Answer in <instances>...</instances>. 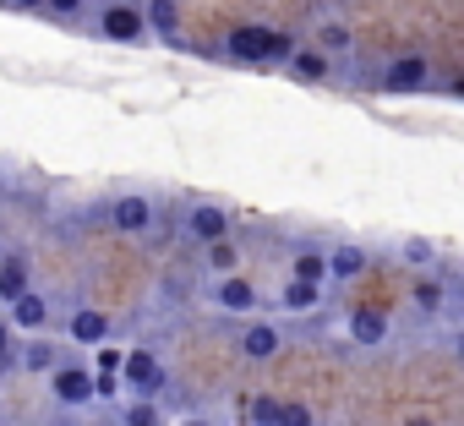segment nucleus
I'll list each match as a JSON object with an SVG mask.
<instances>
[{
  "label": "nucleus",
  "mask_w": 464,
  "mask_h": 426,
  "mask_svg": "<svg viewBox=\"0 0 464 426\" xmlns=\"http://www.w3.org/2000/svg\"><path fill=\"white\" fill-rule=\"evenodd\" d=\"M317 39H323V50H350V28H339V23H328Z\"/></svg>",
  "instance_id": "4be33fe9"
},
{
  "label": "nucleus",
  "mask_w": 464,
  "mask_h": 426,
  "mask_svg": "<svg viewBox=\"0 0 464 426\" xmlns=\"http://www.w3.org/2000/svg\"><path fill=\"white\" fill-rule=\"evenodd\" d=\"M295 39L290 34H274V28H236L229 34V55L236 61H290Z\"/></svg>",
  "instance_id": "f257e3e1"
},
{
  "label": "nucleus",
  "mask_w": 464,
  "mask_h": 426,
  "mask_svg": "<svg viewBox=\"0 0 464 426\" xmlns=\"http://www.w3.org/2000/svg\"><path fill=\"white\" fill-rule=\"evenodd\" d=\"M285 306H290V312H312V306H317V285L290 279V285H285Z\"/></svg>",
  "instance_id": "dca6fc26"
},
{
  "label": "nucleus",
  "mask_w": 464,
  "mask_h": 426,
  "mask_svg": "<svg viewBox=\"0 0 464 426\" xmlns=\"http://www.w3.org/2000/svg\"><path fill=\"white\" fill-rule=\"evenodd\" d=\"M55 366V350L50 344H28V372H50Z\"/></svg>",
  "instance_id": "5701e85b"
},
{
  "label": "nucleus",
  "mask_w": 464,
  "mask_h": 426,
  "mask_svg": "<svg viewBox=\"0 0 464 426\" xmlns=\"http://www.w3.org/2000/svg\"><path fill=\"white\" fill-rule=\"evenodd\" d=\"M180 426H202V421H180Z\"/></svg>",
  "instance_id": "7c9ffc66"
},
{
  "label": "nucleus",
  "mask_w": 464,
  "mask_h": 426,
  "mask_svg": "<svg viewBox=\"0 0 464 426\" xmlns=\"http://www.w3.org/2000/svg\"><path fill=\"white\" fill-rule=\"evenodd\" d=\"M328 268H334V279H355V274L366 268V252H361V247H339V252L328 257Z\"/></svg>",
  "instance_id": "2eb2a0df"
},
{
  "label": "nucleus",
  "mask_w": 464,
  "mask_h": 426,
  "mask_svg": "<svg viewBox=\"0 0 464 426\" xmlns=\"http://www.w3.org/2000/svg\"><path fill=\"white\" fill-rule=\"evenodd\" d=\"M6 350H12V344H6V323H0V361H6Z\"/></svg>",
  "instance_id": "c85d7f7f"
},
{
  "label": "nucleus",
  "mask_w": 464,
  "mask_h": 426,
  "mask_svg": "<svg viewBox=\"0 0 464 426\" xmlns=\"http://www.w3.org/2000/svg\"><path fill=\"white\" fill-rule=\"evenodd\" d=\"M323 274H328V257H323V252H301V257H295V279H306V285H317Z\"/></svg>",
  "instance_id": "f3484780"
},
{
  "label": "nucleus",
  "mask_w": 464,
  "mask_h": 426,
  "mask_svg": "<svg viewBox=\"0 0 464 426\" xmlns=\"http://www.w3.org/2000/svg\"><path fill=\"white\" fill-rule=\"evenodd\" d=\"M44 317H50V306H44L34 290H23V295L12 301V323H17V328H44Z\"/></svg>",
  "instance_id": "f8f14e48"
},
{
  "label": "nucleus",
  "mask_w": 464,
  "mask_h": 426,
  "mask_svg": "<svg viewBox=\"0 0 464 426\" xmlns=\"http://www.w3.org/2000/svg\"><path fill=\"white\" fill-rule=\"evenodd\" d=\"M350 339H355V344H382V339H388V317L372 312V306H361V312L350 317Z\"/></svg>",
  "instance_id": "0eeeda50"
},
{
  "label": "nucleus",
  "mask_w": 464,
  "mask_h": 426,
  "mask_svg": "<svg viewBox=\"0 0 464 426\" xmlns=\"http://www.w3.org/2000/svg\"><path fill=\"white\" fill-rule=\"evenodd\" d=\"M115 230H126V236H137V230H148V219H153V208H148V197H121L115 202Z\"/></svg>",
  "instance_id": "423d86ee"
},
{
  "label": "nucleus",
  "mask_w": 464,
  "mask_h": 426,
  "mask_svg": "<svg viewBox=\"0 0 464 426\" xmlns=\"http://www.w3.org/2000/svg\"><path fill=\"white\" fill-rule=\"evenodd\" d=\"M50 382H55V399H61V404H88V399H93V377H88L82 366H61Z\"/></svg>",
  "instance_id": "39448f33"
},
{
  "label": "nucleus",
  "mask_w": 464,
  "mask_h": 426,
  "mask_svg": "<svg viewBox=\"0 0 464 426\" xmlns=\"http://www.w3.org/2000/svg\"><path fill=\"white\" fill-rule=\"evenodd\" d=\"M93 393H115V372H99L93 377Z\"/></svg>",
  "instance_id": "cd10ccee"
},
{
  "label": "nucleus",
  "mask_w": 464,
  "mask_h": 426,
  "mask_svg": "<svg viewBox=\"0 0 464 426\" xmlns=\"http://www.w3.org/2000/svg\"><path fill=\"white\" fill-rule=\"evenodd\" d=\"M426 55H399L393 66H388V77H382V88L388 93H415V88H426Z\"/></svg>",
  "instance_id": "f03ea898"
},
{
  "label": "nucleus",
  "mask_w": 464,
  "mask_h": 426,
  "mask_svg": "<svg viewBox=\"0 0 464 426\" xmlns=\"http://www.w3.org/2000/svg\"><path fill=\"white\" fill-rule=\"evenodd\" d=\"M274 426H312V410H306V404H279Z\"/></svg>",
  "instance_id": "6ab92c4d"
},
{
  "label": "nucleus",
  "mask_w": 464,
  "mask_h": 426,
  "mask_svg": "<svg viewBox=\"0 0 464 426\" xmlns=\"http://www.w3.org/2000/svg\"><path fill=\"white\" fill-rule=\"evenodd\" d=\"M17 6H44V0H17Z\"/></svg>",
  "instance_id": "c756f323"
},
{
  "label": "nucleus",
  "mask_w": 464,
  "mask_h": 426,
  "mask_svg": "<svg viewBox=\"0 0 464 426\" xmlns=\"http://www.w3.org/2000/svg\"><path fill=\"white\" fill-rule=\"evenodd\" d=\"M148 23H153L159 34H175V6H169V0H153V12H148Z\"/></svg>",
  "instance_id": "412c9836"
},
{
  "label": "nucleus",
  "mask_w": 464,
  "mask_h": 426,
  "mask_svg": "<svg viewBox=\"0 0 464 426\" xmlns=\"http://www.w3.org/2000/svg\"><path fill=\"white\" fill-rule=\"evenodd\" d=\"M279 344H285V339H279V328H274V323H252V328H246V339H241V350H246L252 361H268Z\"/></svg>",
  "instance_id": "1a4fd4ad"
},
{
  "label": "nucleus",
  "mask_w": 464,
  "mask_h": 426,
  "mask_svg": "<svg viewBox=\"0 0 464 426\" xmlns=\"http://www.w3.org/2000/svg\"><path fill=\"white\" fill-rule=\"evenodd\" d=\"M126 426H159V410L153 404H131L126 410Z\"/></svg>",
  "instance_id": "393cba45"
},
{
  "label": "nucleus",
  "mask_w": 464,
  "mask_h": 426,
  "mask_svg": "<svg viewBox=\"0 0 464 426\" xmlns=\"http://www.w3.org/2000/svg\"><path fill=\"white\" fill-rule=\"evenodd\" d=\"M224 230H229V219H224L218 208H197L191 213V236L197 241H224Z\"/></svg>",
  "instance_id": "ddd939ff"
},
{
  "label": "nucleus",
  "mask_w": 464,
  "mask_h": 426,
  "mask_svg": "<svg viewBox=\"0 0 464 426\" xmlns=\"http://www.w3.org/2000/svg\"><path fill=\"white\" fill-rule=\"evenodd\" d=\"M208 263L229 274V268H236V247H229V241H208Z\"/></svg>",
  "instance_id": "aec40b11"
},
{
  "label": "nucleus",
  "mask_w": 464,
  "mask_h": 426,
  "mask_svg": "<svg viewBox=\"0 0 464 426\" xmlns=\"http://www.w3.org/2000/svg\"><path fill=\"white\" fill-rule=\"evenodd\" d=\"M415 426H426V421H415Z\"/></svg>",
  "instance_id": "2f4dec72"
},
{
  "label": "nucleus",
  "mask_w": 464,
  "mask_h": 426,
  "mask_svg": "<svg viewBox=\"0 0 464 426\" xmlns=\"http://www.w3.org/2000/svg\"><path fill=\"white\" fill-rule=\"evenodd\" d=\"M290 72H295L301 82H323L334 66H328V55H317V50H290Z\"/></svg>",
  "instance_id": "9b49d317"
},
{
  "label": "nucleus",
  "mask_w": 464,
  "mask_h": 426,
  "mask_svg": "<svg viewBox=\"0 0 464 426\" xmlns=\"http://www.w3.org/2000/svg\"><path fill=\"white\" fill-rule=\"evenodd\" d=\"M99 372H115V377H121V355H115V350H99Z\"/></svg>",
  "instance_id": "bb28decb"
},
{
  "label": "nucleus",
  "mask_w": 464,
  "mask_h": 426,
  "mask_svg": "<svg viewBox=\"0 0 464 426\" xmlns=\"http://www.w3.org/2000/svg\"><path fill=\"white\" fill-rule=\"evenodd\" d=\"M99 28H104V39H115V44H137V39H142V17H137L131 6H104Z\"/></svg>",
  "instance_id": "7ed1b4c3"
},
{
  "label": "nucleus",
  "mask_w": 464,
  "mask_h": 426,
  "mask_svg": "<svg viewBox=\"0 0 464 426\" xmlns=\"http://www.w3.org/2000/svg\"><path fill=\"white\" fill-rule=\"evenodd\" d=\"M415 306H420V312H437V306H442V285H437V279H420V285H415Z\"/></svg>",
  "instance_id": "a211bd4d"
},
{
  "label": "nucleus",
  "mask_w": 464,
  "mask_h": 426,
  "mask_svg": "<svg viewBox=\"0 0 464 426\" xmlns=\"http://www.w3.org/2000/svg\"><path fill=\"white\" fill-rule=\"evenodd\" d=\"M104 334H110V317H104V312H77V317H72V339H77V344H99Z\"/></svg>",
  "instance_id": "4468645a"
},
{
  "label": "nucleus",
  "mask_w": 464,
  "mask_h": 426,
  "mask_svg": "<svg viewBox=\"0 0 464 426\" xmlns=\"http://www.w3.org/2000/svg\"><path fill=\"white\" fill-rule=\"evenodd\" d=\"M44 6L61 12V17H77V12H82V0H44Z\"/></svg>",
  "instance_id": "a878e982"
},
{
  "label": "nucleus",
  "mask_w": 464,
  "mask_h": 426,
  "mask_svg": "<svg viewBox=\"0 0 464 426\" xmlns=\"http://www.w3.org/2000/svg\"><path fill=\"white\" fill-rule=\"evenodd\" d=\"M169 6H175V0H169Z\"/></svg>",
  "instance_id": "473e14b6"
},
{
  "label": "nucleus",
  "mask_w": 464,
  "mask_h": 426,
  "mask_svg": "<svg viewBox=\"0 0 464 426\" xmlns=\"http://www.w3.org/2000/svg\"><path fill=\"white\" fill-rule=\"evenodd\" d=\"M28 290V257H0V301H17Z\"/></svg>",
  "instance_id": "9d476101"
},
{
  "label": "nucleus",
  "mask_w": 464,
  "mask_h": 426,
  "mask_svg": "<svg viewBox=\"0 0 464 426\" xmlns=\"http://www.w3.org/2000/svg\"><path fill=\"white\" fill-rule=\"evenodd\" d=\"M121 377H126V388L153 393V388H159V361H153L148 350H131V355H121Z\"/></svg>",
  "instance_id": "20e7f679"
},
{
  "label": "nucleus",
  "mask_w": 464,
  "mask_h": 426,
  "mask_svg": "<svg viewBox=\"0 0 464 426\" xmlns=\"http://www.w3.org/2000/svg\"><path fill=\"white\" fill-rule=\"evenodd\" d=\"M274 415H279V399H252V421L257 426H274Z\"/></svg>",
  "instance_id": "b1692460"
},
{
  "label": "nucleus",
  "mask_w": 464,
  "mask_h": 426,
  "mask_svg": "<svg viewBox=\"0 0 464 426\" xmlns=\"http://www.w3.org/2000/svg\"><path fill=\"white\" fill-rule=\"evenodd\" d=\"M213 295H218V306H224V312H252V306H257V290H252V279H224Z\"/></svg>",
  "instance_id": "6e6552de"
}]
</instances>
